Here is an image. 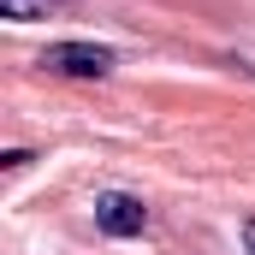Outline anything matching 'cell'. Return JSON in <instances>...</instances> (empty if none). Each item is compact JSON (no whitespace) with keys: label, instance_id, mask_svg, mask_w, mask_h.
<instances>
[{"label":"cell","instance_id":"cell-5","mask_svg":"<svg viewBox=\"0 0 255 255\" xmlns=\"http://www.w3.org/2000/svg\"><path fill=\"white\" fill-rule=\"evenodd\" d=\"M244 250L255 255V214H250V220H244Z\"/></svg>","mask_w":255,"mask_h":255},{"label":"cell","instance_id":"cell-1","mask_svg":"<svg viewBox=\"0 0 255 255\" xmlns=\"http://www.w3.org/2000/svg\"><path fill=\"white\" fill-rule=\"evenodd\" d=\"M42 65L60 71V77H107L119 65V54L101 48V42H48L42 48Z\"/></svg>","mask_w":255,"mask_h":255},{"label":"cell","instance_id":"cell-2","mask_svg":"<svg viewBox=\"0 0 255 255\" xmlns=\"http://www.w3.org/2000/svg\"><path fill=\"white\" fill-rule=\"evenodd\" d=\"M142 226H148L142 196H130V190H101L95 196V232L101 238H136Z\"/></svg>","mask_w":255,"mask_h":255},{"label":"cell","instance_id":"cell-4","mask_svg":"<svg viewBox=\"0 0 255 255\" xmlns=\"http://www.w3.org/2000/svg\"><path fill=\"white\" fill-rule=\"evenodd\" d=\"M30 160H36L30 148H6V154H0V166H6V172H18V166H30Z\"/></svg>","mask_w":255,"mask_h":255},{"label":"cell","instance_id":"cell-3","mask_svg":"<svg viewBox=\"0 0 255 255\" xmlns=\"http://www.w3.org/2000/svg\"><path fill=\"white\" fill-rule=\"evenodd\" d=\"M48 6H54V0H0V18H12V24H36V18H48Z\"/></svg>","mask_w":255,"mask_h":255}]
</instances>
